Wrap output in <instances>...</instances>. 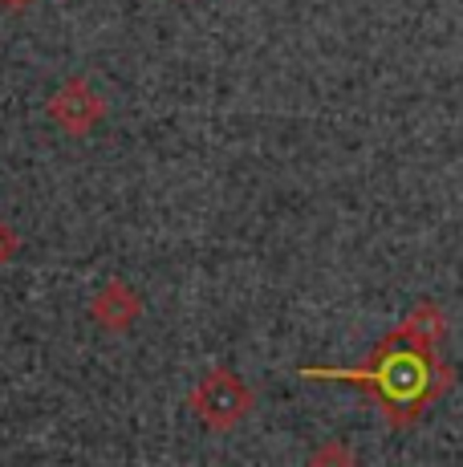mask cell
Wrapping results in <instances>:
<instances>
[{"instance_id": "6da1fadb", "label": "cell", "mask_w": 463, "mask_h": 467, "mask_svg": "<svg viewBox=\"0 0 463 467\" xmlns=\"http://www.w3.org/2000/svg\"><path fill=\"white\" fill-rule=\"evenodd\" d=\"M334 379H358L362 386H370L378 394V402L395 415V410H418L423 402L435 399V390L443 386V370L431 362L423 346L411 341H395L374 354V362L366 370H337Z\"/></svg>"}, {"instance_id": "7a4b0ae2", "label": "cell", "mask_w": 463, "mask_h": 467, "mask_svg": "<svg viewBox=\"0 0 463 467\" xmlns=\"http://www.w3.org/2000/svg\"><path fill=\"white\" fill-rule=\"evenodd\" d=\"M244 407H248V394L232 374H216V379H208L200 386V394H195V410H200L203 419H211V423H232V419L244 415Z\"/></svg>"}, {"instance_id": "3957f363", "label": "cell", "mask_w": 463, "mask_h": 467, "mask_svg": "<svg viewBox=\"0 0 463 467\" xmlns=\"http://www.w3.org/2000/svg\"><path fill=\"white\" fill-rule=\"evenodd\" d=\"M0 5H5V8H25L29 0H0Z\"/></svg>"}]
</instances>
